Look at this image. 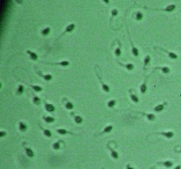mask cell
<instances>
[{
    "label": "cell",
    "instance_id": "83f0119b",
    "mask_svg": "<svg viewBox=\"0 0 181 169\" xmlns=\"http://www.w3.org/2000/svg\"><path fill=\"white\" fill-rule=\"evenodd\" d=\"M65 107L66 109L72 110L73 108H74V104H73L72 102H70V101H66L65 103Z\"/></svg>",
    "mask_w": 181,
    "mask_h": 169
},
{
    "label": "cell",
    "instance_id": "277c9868",
    "mask_svg": "<svg viewBox=\"0 0 181 169\" xmlns=\"http://www.w3.org/2000/svg\"><path fill=\"white\" fill-rule=\"evenodd\" d=\"M44 107H45L46 111H47V112H50V113L54 112L55 109H56L53 105L51 104V103H47L46 101H44Z\"/></svg>",
    "mask_w": 181,
    "mask_h": 169
},
{
    "label": "cell",
    "instance_id": "9c48e42d",
    "mask_svg": "<svg viewBox=\"0 0 181 169\" xmlns=\"http://www.w3.org/2000/svg\"><path fill=\"white\" fill-rule=\"evenodd\" d=\"M129 41H130L131 42V46H132V53H133V55L134 56H139V50L137 49V48H135L134 47V45H133V43L132 42V41H131V38L129 37Z\"/></svg>",
    "mask_w": 181,
    "mask_h": 169
},
{
    "label": "cell",
    "instance_id": "603a6c76",
    "mask_svg": "<svg viewBox=\"0 0 181 169\" xmlns=\"http://www.w3.org/2000/svg\"><path fill=\"white\" fill-rule=\"evenodd\" d=\"M43 119L46 121V122H48V123H51V122L55 121V118H54V117H52V116H43Z\"/></svg>",
    "mask_w": 181,
    "mask_h": 169
},
{
    "label": "cell",
    "instance_id": "f1b7e54d",
    "mask_svg": "<svg viewBox=\"0 0 181 169\" xmlns=\"http://www.w3.org/2000/svg\"><path fill=\"white\" fill-rule=\"evenodd\" d=\"M116 102H117L116 100H109V101H108L107 106L110 107V108H112V107H113L114 106L116 105Z\"/></svg>",
    "mask_w": 181,
    "mask_h": 169
},
{
    "label": "cell",
    "instance_id": "f546056e",
    "mask_svg": "<svg viewBox=\"0 0 181 169\" xmlns=\"http://www.w3.org/2000/svg\"><path fill=\"white\" fill-rule=\"evenodd\" d=\"M115 56H121V45L120 43H119V47L116 48L115 50Z\"/></svg>",
    "mask_w": 181,
    "mask_h": 169
},
{
    "label": "cell",
    "instance_id": "6da1fadb",
    "mask_svg": "<svg viewBox=\"0 0 181 169\" xmlns=\"http://www.w3.org/2000/svg\"><path fill=\"white\" fill-rule=\"evenodd\" d=\"M176 8L175 5H170L166 6L165 8H162V9H149L152 11H165V12H171L172 11H174Z\"/></svg>",
    "mask_w": 181,
    "mask_h": 169
},
{
    "label": "cell",
    "instance_id": "484cf974",
    "mask_svg": "<svg viewBox=\"0 0 181 169\" xmlns=\"http://www.w3.org/2000/svg\"><path fill=\"white\" fill-rule=\"evenodd\" d=\"M41 130H43V134L46 136V137H51V131L50 130H47V129H43V128H42L41 127Z\"/></svg>",
    "mask_w": 181,
    "mask_h": 169
},
{
    "label": "cell",
    "instance_id": "4316f807",
    "mask_svg": "<svg viewBox=\"0 0 181 169\" xmlns=\"http://www.w3.org/2000/svg\"><path fill=\"white\" fill-rule=\"evenodd\" d=\"M119 64L120 65H123V66H124V67L126 68L128 70H133V69H134V65L133 64V63H127V64H125V65H124L122 63H119Z\"/></svg>",
    "mask_w": 181,
    "mask_h": 169
},
{
    "label": "cell",
    "instance_id": "60d3db41",
    "mask_svg": "<svg viewBox=\"0 0 181 169\" xmlns=\"http://www.w3.org/2000/svg\"><path fill=\"white\" fill-rule=\"evenodd\" d=\"M175 169H180V166H178V167H176V168Z\"/></svg>",
    "mask_w": 181,
    "mask_h": 169
},
{
    "label": "cell",
    "instance_id": "d4e9b609",
    "mask_svg": "<svg viewBox=\"0 0 181 169\" xmlns=\"http://www.w3.org/2000/svg\"><path fill=\"white\" fill-rule=\"evenodd\" d=\"M162 50L163 51H164L165 53H167L168 55H169V56H170V58H172V59H176L178 56H177V55L176 54H174V53H172V52H169V51H167L166 49H164V48H161Z\"/></svg>",
    "mask_w": 181,
    "mask_h": 169
},
{
    "label": "cell",
    "instance_id": "4fadbf2b",
    "mask_svg": "<svg viewBox=\"0 0 181 169\" xmlns=\"http://www.w3.org/2000/svg\"><path fill=\"white\" fill-rule=\"evenodd\" d=\"M141 114L142 115H144V116L147 117V119L148 120V121H153L156 120V116H155L154 114H146V113H143V112H142Z\"/></svg>",
    "mask_w": 181,
    "mask_h": 169
},
{
    "label": "cell",
    "instance_id": "5b68a950",
    "mask_svg": "<svg viewBox=\"0 0 181 169\" xmlns=\"http://www.w3.org/2000/svg\"><path fill=\"white\" fill-rule=\"evenodd\" d=\"M36 72L40 77H42L43 79H45V80H47V81H50V80L52 79V76H51V74H46V75H44V74H43L41 71H39V70H37Z\"/></svg>",
    "mask_w": 181,
    "mask_h": 169
},
{
    "label": "cell",
    "instance_id": "d6986e66",
    "mask_svg": "<svg viewBox=\"0 0 181 169\" xmlns=\"http://www.w3.org/2000/svg\"><path fill=\"white\" fill-rule=\"evenodd\" d=\"M112 130H113V126H112V125H108V126H106L104 128V130H103L102 132L100 133V135H102V134H104V133H110Z\"/></svg>",
    "mask_w": 181,
    "mask_h": 169
},
{
    "label": "cell",
    "instance_id": "44dd1931",
    "mask_svg": "<svg viewBox=\"0 0 181 169\" xmlns=\"http://www.w3.org/2000/svg\"><path fill=\"white\" fill-rule=\"evenodd\" d=\"M49 64L60 65V66H68V65L70 64V63H69V61H63V62H60V63H49Z\"/></svg>",
    "mask_w": 181,
    "mask_h": 169
},
{
    "label": "cell",
    "instance_id": "5bb4252c",
    "mask_svg": "<svg viewBox=\"0 0 181 169\" xmlns=\"http://www.w3.org/2000/svg\"><path fill=\"white\" fill-rule=\"evenodd\" d=\"M27 53L28 54L30 58H31L32 60H34V61L37 60V58H38V56H37V54L35 53V52H33V51L31 50H27Z\"/></svg>",
    "mask_w": 181,
    "mask_h": 169
},
{
    "label": "cell",
    "instance_id": "74e56055",
    "mask_svg": "<svg viewBox=\"0 0 181 169\" xmlns=\"http://www.w3.org/2000/svg\"><path fill=\"white\" fill-rule=\"evenodd\" d=\"M126 169H134V167H133V166H131V165H129V164H128L127 166H126Z\"/></svg>",
    "mask_w": 181,
    "mask_h": 169
},
{
    "label": "cell",
    "instance_id": "ab89813d",
    "mask_svg": "<svg viewBox=\"0 0 181 169\" xmlns=\"http://www.w3.org/2000/svg\"><path fill=\"white\" fill-rule=\"evenodd\" d=\"M105 4H110V0H102Z\"/></svg>",
    "mask_w": 181,
    "mask_h": 169
},
{
    "label": "cell",
    "instance_id": "d6a6232c",
    "mask_svg": "<svg viewBox=\"0 0 181 169\" xmlns=\"http://www.w3.org/2000/svg\"><path fill=\"white\" fill-rule=\"evenodd\" d=\"M60 141H58V142H55L53 144H52V148H53L54 150H59L60 149Z\"/></svg>",
    "mask_w": 181,
    "mask_h": 169
},
{
    "label": "cell",
    "instance_id": "8fae6325",
    "mask_svg": "<svg viewBox=\"0 0 181 169\" xmlns=\"http://www.w3.org/2000/svg\"><path fill=\"white\" fill-rule=\"evenodd\" d=\"M166 102H164V104H160V105H157V106H156V107H154V110L156 111V112H161V111H163V110L164 109V107L166 106Z\"/></svg>",
    "mask_w": 181,
    "mask_h": 169
},
{
    "label": "cell",
    "instance_id": "7402d4cb",
    "mask_svg": "<svg viewBox=\"0 0 181 169\" xmlns=\"http://www.w3.org/2000/svg\"><path fill=\"white\" fill-rule=\"evenodd\" d=\"M72 116H74V121H75V122H76V123H78V124L82 123V121H83V119H82L81 116H74V113H72Z\"/></svg>",
    "mask_w": 181,
    "mask_h": 169
},
{
    "label": "cell",
    "instance_id": "b9f144b4",
    "mask_svg": "<svg viewBox=\"0 0 181 169\" xmlns=\"http://www.w3.org/2000/svg\"><path fill=\"white\" fill-rule=\"evenodd\" d=\"M150 169H154V168H152V167H151V168H150Z\"/></svg>",
    "mask_w": 181,
    "mask_h": 169
},
{
    "label": "cell",
    "instance_id": "8d00e7d4",
    "mask_svg": "<svg viewBox=\"0 0 181 169\" xmlns=\"http://www.w3.org/2000/svg\"><path fill=\"white\" fill-rule=\"evenodd\" d=\"M6 131H0V137H5V136H6Z\"/></svg>",
    "mask_w": 181,
    "mask_h": 169
},
{
    "label": "cell",
    "instance_id": "e575fe53",
    "mask_svg": "<svg viewBox=\"0 0 181 169\" xmlns=\"http://www.w3.org/2000/svg\"><path fill=\"white\" fill-rule=\"evenodd\" d=\"M18 94H22L23 92H24V86H23L22 84H20L19 85V87H18Z\"/></svg>",
    "mask_w": 181,
    "mask_h": 169
},
{
    "label": "cell",
    "instance_id": "ac0fdd59",
    "mask_svg": "<svg viewBox=\"0 0 181 169\" xmlns=\"http://www.w3.org/2000/svg\"><path fill=\"white\" fill-rule=\"evenodd\" d=\"M57 132L60 135H66V134H71V135H74V133L70 132V131H67V130H64V129H57Z\"/></svg>",
    "mask_w": 181,
    "mask_h": 169
},
{
    "label": "cell",
    "instance_id": "7c38bea8",
    "mask_svg": "<svg viewBox=\"0 0 181 169\" xmlns=\"http://www.w3.org/2000/svg\"><path fill=\"white\" fill-rule=\"evenodd\" d=\"M108 148H109V150L110 151V152H111V157L113 158H115V159H118L119 158V153L115 151L114 149H112L111 147H110L109 145H108Z\"/></svg>",
    "mask_w": 181,
    "mask_h": 169
},
{
    "label": "cell",
    "instance_id": "836d02e7",
    "mask_svg": "<svg viewBox=\"0 0 181 169\" xmlns=\"http://www.w3.org/2000/svg\"><path fill=\"white\" fill-rule=\"evenodd\" d=\"M33 102L35 105H40L41 104V99H39V97H37V96H34L33 98Z\"/></svg>",
    "mask_w": 181,
    "mask_h": 169
},
{
    "label": "cell",
    "instance_id": "f35d334b",
    "mask_svg": "<svg viewBox=\"0 0 181 169\" xmlns=\"http://www.w3.org/2000/svg\"><path fill=\"white\" fill-rule=\"evenodd\" d=\"M16 2H17L18 4H22L23 3L22 0H16Z\"/></svg>",
    "mask_w": 181,
    "mask_h": 169
},
{
    "label": "cell",
    "instance_id": "ffe728a7",
    "mask_svg": "<svg viewBox=\"0 0 181 169\" xmlns=\"http://www.w3.org/2000/svg\"><path fill=\"white\" fill-rule=\"evenodd\" d=\"M155 70H161L162 71H163V73H170V69L169 67H156L155 68Z\"/></svg>",
    "mask_w": 181,
    "mask_h": 169
},
{
    "label": "cell",
    "instance_id": "9a60e30c",
    "mask_svg": "<svg viewBox=\"0 0 181 169\" xmlns=\"http://www.w3.org/2000/svg\"><path fill=\"white\" fill-rule=\"evenodd\" d=\"M129 93H130V97H131V99H132V100H133V102H135V103H138L139 99H138V97L133 93V89H130V90H129Z\"/></svg>",
    "mask_w": 181,
    "mask_h": 169
},
{
    "label": "cell",
    "instance_id": "d590c367",
    "mask_svg": "<svg viewBox=\"0 0 181 169\" xmlns=\"http://www.w3.org/2000/svg\"><path fill=\"white\" fill-rule=\"evenodd\" d=\"M118 13H119V9L114 8L113 10L111 11V15H112V17H115V16H117V15H118Z\"/></svg>",
    "mask_w": 181,
    "mask_h": 169
},
{
    "label": "cell",
    "instance_id": "3957f363",
    "mask_svg": "<svg viewBox=\"0 0 181 169\" xmlns=\"http://www.w3.org/2000/svg\"><path fill=\"white\" fill-rule=\"evenodd\" d=\"M96 76H97V78H98V79H99V81L101 82V84H102V89L103 91H104L105 93H109L110 92V87H109V85L108 84H104L103 82H102V79H101V77L97 74V72H96Z\"/></svg>",
    "mask_w": 181,
    "mask_h": 169
},
{
    "label": "cell",
    "instance_id": "cb8c5ba5",
    "mask_svg": "<svg viewBox=\"0 0 181 169\" xmlns=\"http://www.w3.org/2000/svg\"><path fill=\"white\" fill-rule=\"evenodd\" d=\"M29 86L33 89L35 92H42L43 91V87L42 86H39V85H34V84H28Z\"/></svg>",
    "mask_w": 181,
    "mask_h": 169
},
{
    "label": "cell",
    "instance_id": "1f68e13d",
    "mask_svg": "<svg viewBox=\"0 0 181 169\" xmlns=\"http://www.w3.org/2000/svg\"><path fill=\"white\" fill-rule=\"evenodd\" d=\"M50 33H51V28H50V27H45L44 29H43V30H42V34H43V35H44V36L48 35Z\"/></svg>",
    "mask_w": 181,
    "mask_h": 169
},
{
    "label": "cell",
    "instance_id": "52a82bcc",
    "mask_svg": "<svg viewBox=\"0 0 181 169\" xmlns=\"http://www.w3.org/2000/svg\"><path fill=\"white\" fill-rule=\"evenodd\" d=\"M19 130H20L21 132H25V131H27V130H28V126H27V124H26L25 122H23V121H20V122H19Z\"/></svg>",
    "mask_w": 181,
    "mask_h": 169
},
{
    "label": "cell",
    "instance_id": "8992f818",
    "mask_svg": "<svg viewBox=\"0 0 181 169\" xmlns=\"http://www.w3.org/2000/svg\"><path fill=\"white\" fill-rule=\"evenodd\" d=\"M147 79H148V77H146V79H145L144 82H143V84L141 85V93H146V92H147Z\"/></svg>",
    "mask_w": 181,
    "mask_h": 169
},
{
    "label": "cell",
    "instance_id": "7a4b0ae2",
    "mask_svg": "<svg viewBox=\"0 0 181 169\" xmlns=\"http://www.w3.org/2000/svg\"><path fill=\"white\" fill-rule=\"evenodd\" d=\"M74 28H75V24H74V23H71V24H69V25L65 27V31L63 32V34H61V36H63L64 34H67V33H71V32H73L74 30Z\"/></svg>",
    "mask_w": 181,
    "mask_h": 169
},
{
    "label": "cell",
    "instance_id": "e0dca14e",
    "mask_svg": "<svg viewBox=\"0 0 181 169\" xmlns=\"http://www.w3.org/2000/svg\"><path fill=\"white\" fill-rule=\"evenodd\" d=\"M134 18H135V20L137 21H140V20H141L143 19V14H142L141 11H136L134 13Z\"/></svg>",
    "mask_w": 181,
    "mask_h": 169
},
{
    "label": "cell",
    "instance_id": "30bf717a",
    "mask_svg": "<svg viewBox=\"0 0 181 169\" xmlns=\"http://www.w3.org/2000/svg\"><path fill=\"white\" fill-rule=\"evenodd\" d=\"M156 134H158V135H162V136H164L165 137L167 138H171L173 137V132L172 131H168V132H158V133H156Z\"/></svg>",
    "mask_w": 181,
    "mask_h": 169
},
{
    "label": "cell",
    "instance_id": "4dcf8cb0",
    "mask_svg": "<svg viewBox=\"0 0 181 169\" xmlns=\"http://www.w3.org/2000/svg\"><path fill=\"white\" fill-rule=\"evenodd\" d=\"M150 61H151V57H150V56L148 55V56H146L144 58V68L147 66L148 63H150Z\"/></svg>",
    "mask_w": 181,
    "mask_h": 169
},
{
    "label": "cell",
    "instance_id": "2e32d148",
    "mask_svg": "<svg viewBox=\"0 0 181 169\" xmlns=\"http://www.w3.org/2000/svg\"><path fill=\"white\" fill-rule=\"evenodd\" d=\"M159 165H163L164 166H165L166 168H170V167H171L173 165V163L171 162V161L170 160H167V161H164V162H160V163H158Z\"/></svg>",
    "mask_w": 181,
    "mask_h": 169
},
{
    "label": "cell",
    "instance_id": "ba28073f",
    "mask_svg": "<svg viewBox=\"0 0 181 169\" xmlns=\"http://www.w3.org/2000/svg\"><path fill=\"white\" fill-rule=\"evenodd\" d=\"M24 149H25L26 155H27L28 157H29V158H33V157L34 156V152H33V150L32 149H30V148H28V147H25Z\"/></svg>",
    "mask_w": 181,
    "mask_h": 169
}]
</instances>
